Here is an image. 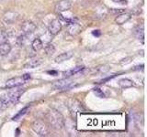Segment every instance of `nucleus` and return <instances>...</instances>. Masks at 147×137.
<instances>
[{"label": "nucleus", "mask_w": 147, "mask_h": 137, "mask_svg": "<svg viewBox=\"0 0 147 137\" xmlns=\"http://www.w3.org/2000/svg\"><path fill=\"white\" fill-rule=\"evenodd\" d=\"M24 91H25L24 89H19L14 91H10V92L5 93L0 98V102H1V104L3 106H6V107L9 106L11 104H14V103H16L20 99L21 95L24 93Z\"/></svg>", "instance_id": "nucleus-1"}, {"label": "nucleus", "mask_w": 147, "mask_h": 137, "mask_svg": "<svg viewBox=\"0 0 147 137\" xmlns=\"http://www.w3.org/2000/svg\"><path fill=\"white\" fill-rule=\"evenodd\" d=\"M46 118L51 125H52V127L56 128V129H62L64 125V120L63 115L54 109H52L48 111L46 114Z\"/></svg>", "instance_id": "nucleus-2"}, {"label": "nucleus", "mask_w": 147, "mask_h": 137, "mask_svg": "<svg viewBox=\"0 0 147 137\" xmlns=\"http://www.w3.org/2000/svg\"><path fill=\"white\" fill-rule=\"evenodd\" d=\"M31 128L37 134L40 136H46L50 134V127L48 124L42 121V120H36L31 124Z\"/></svg>", "instance_id": "nucleus-3"}, {"label": "nucleus", "mask_w": 147, "mask_h": 137, "mask_svg": "<svg viewBox=\"0 0 147 137\" xmlns=\"http://www.w3.org/2000/svg\"><path fill=\"white\" fill-rule=\"evenodd\" d=\"M74 86V81L71 80H69L67 78L62 79V80H59L55 81L54 84H52V88L54 90H66L71 89Z\"/></svg>", "instance_id": "nucleus-4"}, {"label": "nucleus", "mask_w": 147, "mask_h": 137, "mask_svg": "<svg viewBox=\"0 0 147 137\" xmlns=\"http://www.w3.org/2000/svg\"><path fill=\"white\" fill-rule=\"evenodd\" d=\"M26 80L24 79L23 76L21 77H15V78H12L7 80L6 82V85L5 87L7 89H11V88H16V87H19L20 85H22L25 83Z\"/></svg>", "instance_id": "nucleus-5"}, {"label": "nucleus", "mask_w": 147, "mask_h": 137, "mask_svg": "<svg viewBox=\"0 0 147 137\" xmlns=\"http://www.w3.org/2000/svg\"><path fill=\"white\" fill-rule=\"evenodd\" d=\"M36 25L30 21V20H26L21 25V31L24 35H31L36 30Z\"/></svg>", "instance_id": "nucleus-6"}, {"label": "nucleus", "mask_w": 147, "mask_h": 137, "mask_svg": "<svg viewBox=\"0 0 147 137\" xmlns=\"http://www.w3.org/2000/svg\"><path fill=\"white\" fill-rule=\"evenodd\" d=\"M71 7L72 3L70 0H60L55 4V11L57 13H62V12L69 10Z\"/></svg>", "instance_id": "nucleus-7"}, {"label": "nucleus", "mask_w": 147, "mask_h": 137, "mask_svg": "<svg viewBox=\"0 0 147 137\" xmlns=\"http://www.w3.org/2000/svg\"><path fill=\"white\" fill-rule=\"evenodd\" d=\"M62 29V22L60 21V19H54L50 23L48 28L49 32L52 35H57Z\"/></svg>", "instance_id": "nucleus-8"}, {"label": "nucleus", "mask_w": 147, "mask_h": 137, "mask_svg": "<svg viewBox=\"0 0 147 137\" xmlns=\"http://www.w3.org/2000/svg\"><path fill=\"white\" fill-rule=\"evenodd\" d=\"M67 30L70 35L75 36V35H78L81 32V30H82V27H81L77 22L74 21L67 25Z\"/></svg>", "instance_id": "nucleus-9"}, {"label": "nucleus", "mask_w": 147, "mask_h": 137, "mask_svg": "<svg viewBox=\"0 0 147 137\" xmlns=\"http://www.w3.org/2000/svg\"><path fill=\"white\" fill-rule=\"evenodd\" d=\"M130 18H132V14L130 13H122L115 18V23L118 25H123L126 22H128Z\"/></svg>", "instance_id": "nucleus-10"}, {"label": "nucleus", "mask_w": 147, "mask_h": 137, "mask_svg": "<svg viewBox=\"0 0 147 137\" xmlns=\"http://www.w3.org/2000/svg\"><path fill=\"white\" fill-rule=\"evenodd\" d=\"M74 55V52L73 51H67V52H64L62 54H60L56 58H55V62L56 63H62V62L65 61V60H68L69 59H71Z\"/></svg>", "instance_id": "nucleus-11"}, {"label": "nucleus", "mask_w": 147, "mask_h": 137, "mask_svg": "<svg viewBox=\"0 0 147 137\" xmlns=\"http://www.w3.org/2000/svg\"><path fill=\"white\" fill-rule=\"evenodd\" d=\"M11 51V45L7 41L0 42V55L7 56Z\"/></svg>", "instance_id": "nucleus-12"}, {"label": "nucleus", "mask_w": 147, "mask_h": 137, "mask_svg": "<svg viewBox=\"0 0 147 137\" xmlns=\"http://www.w3.org/2000/svg\"><path fill=\"white\" fill-rule=\"evenodd\" d=\"M134 35L136 36V38L139 40H142V42L144 43V25H139L137 26L135 28H134Z\"/></svg>", "instance_id": "nucleus-13"}, {"label": "nucleus", "mask_w": 147, "mask_h": 137, "mask_svg": "<svg viewBox=\"0 0 147 137\" xmlns=\"http://www.w3.org/2000/svg\"><path fill=\"white\" fill-rule=\"evenodd\" d=\"M42 63V59H33L28 60L27 63L24 65V68L25 69H35L37 67Z\"/></svg>", "instance_id": "nucleus-14"}, {"label": "nucleus", "mask_w": 147, "mask_h": 137, "mask_svg": "<svg viewBox=\"0 0 147 137\" xmlns=\"http://www.w3.org/2000/svg\"><path fill=\"white\" fill-rule=\"evenodd\" d=\"M85 69L84 66H77V67L74 68V69H71L69 70H66V71H64L63 73V75L65 77V78H68V77H71L73 75H75V74H77L78 72L82 71V70Z\"/></svg>", "instance_id": "nucleus-15"}, {"label": "nucleus", "mask_w": 147, "mask_h": 137, "mask_svg": "<svg viewBox=\"0 0 147 137\" xmlns=\"http://www.w3.org/2000/svg\"><path fill=\"white\" fill-rule=\"evenodd\" d=\"M31 48H32V49H33L35 52L40 51V49L43 48V43H42V39H40V38H36L33 41H32Z\"/></svg>", "instance_id": "nucleus-16"}, {"label": "nucleus", "mask_w": 147, "mask_h": 137, "mask_svg": "<svg viewBox=\"0 0 147 137\" xmlns=\"http://www.w3.org/2000/svg\"><path fill=\"white\" fill-rule=\"evenodd\" d=\"M133 81L132 80H129V79H121L119 81V86L121 89H128L132 87Z\"/></svg>", "instance_id": "nucleus-17"}, {"label": "nucleus", "mask_w": 147, "mask_h": 137, "mask_svg": "<svg viewBox=\"0 0 147 137\" xmlns=\"http://www.w3.org/2000/svg\"><path fill=\"white\" fill-rule=\"evenodd\" d=\"M28 111V106L27 107H24L22 110H20L17 114L12 117V120H13V121H17V120H19V118H21L23 115H25L27 113Z\"/></svg>", "instance_id": "nucleus-18"}, {"label": "nucleus", "mask_w": 147, "mask_h": 137, "mask_svg": "<svg viewBox=\"0 0 147 137\" xmlns=\"http://www.w3.org/2000/svg\"><path fill=\"white\" fill-rule=\"evenodd\" d=\"M97 70L99 71V73H106V72H108L109 70V66L108 65H103V66H99V67H97Z\"/></svg>", "instance_id": "nucleus-19"}, {"label": "nucleus", "mask_w": 147, "mask_h": 137, "mask_svg": "<svg viewBox=\"0 0 147 137\" xmlns=\"http://www.w3.org/2000/svg\"><path fill=\"white\" fill-rule=\"evenodd\" d=\"M54 51H55V48L52 44H48L45 47V52L48 54V55L49 54H52Z\"/></svg>", "instance_id": "nucleus-20"}, {"label": "nucleus", "mask_w": 147, "mask_h": 137, "mask_svg": "<svg viewBox=\"0 0 147 137\" xmlns=\"http://www.w3.org/2000/svg\"><path fill=\"white\" fill-rule=\"evenodd\" d=\"M93 91H94V93H95L97 97H99V98H104L105 97V94L103 93V91H102L99 88H95V89L93 90Z\"/></svg>", "instance_id": "nucleus-21"}, {"label": "nucleus", "mask_w": 147, "mask_h": 137, "mask_svg": "<svg viewBox=\"0 0 147 137\" xmlns=\"http://www.w3.org/2000/svg\"><path fill=\"white\" fill-rule=\"evenodd\" d=\"M24 39H25V37H24V36H20V37H19L18 39H17V43H18V45H19V46H22L23 43H24Z\"/></svg>", "instance_id": "nucleus-22"}, {"label": "nucleus", "mask_w": 147, "mask_h": 137, "mask_svg": "<svg viewBox=\"0 0 147 137\" xmlns=\"http://www.w3.org/2000/svg\"><path fill=\"white\" fill-rule=\"evenodd\" d=\"M130 60H132V58H126V59H124V60H122L120 63L121 64V65H124V64H128V63H130Z\"/></svg>", "instance_id": "nucleus-23"}, {"label": "nucleus", "mask_w": 147, "mask_h": 137, "mask_svg": "<svg viewBox=\"0 0 147 137\" xmlns=\"http://www.w3.org/2000/svg\"><path fill=\"white\" fill-rule=\"evenodd\" d=\"M114 77H116V75H113V76H111V77H108V78H106V79H103V80H101V81L99 82V83H105L106 81L111 80V79H113Z\"/></svg>", "instance_id": "nucleus-24"}, {"label": "nucleus", "mask_w": 147, "mask_h": 137, "mask_svg": "<svg viewBox=\"0 0 147 137\" xmlns=\"http://www.w3.org/2000/svg\"><path fill=\"white\" fill-rule=\"evenodd\" d=\"M113 2L121 4V5H127V3H128L127 0H113Z\"/></svg>", "instance_id": "nucleus-25"}, {"label": "nucleus", "mask_w": 147, "mask_h": 137, "mask_svg": "<svg viewBox=\"0 0 147 137\" xmlns=\"http://www.w3.org/2000/svg\"><path fill=\"white\" fill-rule=\"evenodd\" d=\"M144 64H142L141 66H136V67H134L133 70H139V69L142 70V69H144Z\"/></svg>", "instance_id": "nucleus-26"}, {"label": "nucleus", "mask_w": 147, "mask_h": 137, "mask_svg": "<svg viewBox=\"0 0 147 137\" xmlns=\"http://www.w3.org/2000/svg\"><path fill=\"white\" fill-rule=\"evenodd\" d=\"M96 32H93V35H97V36H99L100 33H99V30H95Z\"/></svg>", "instance_id": "nucleus-27"}, {"label": "nucleus", "mask_w": 147, "mask_h": 137, "mask_svg": "<svg viewBox=\"0 0 147 137\" xmlns=\"http://www.w3.org/2000/svg\"><path fill=\"white\" fill-rule=\"evenodd\" d=\"M48 73H50V74H57L56 71H48Z\"/></svg>", "instance_id": "nucleus-28"}]
</instances>
